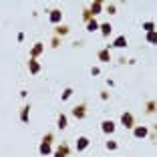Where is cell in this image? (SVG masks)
Wrapping results in <instances>:
<instances>
[{
  "instance_id": "8fae6325",
  "label": "cell",
  "mask_w": 157,
  "mask_h": 157,
  "mask_svg": "<svg viewBox=\"0 0 157 157\" xmlns=\"http://www.w3.org/2000/svg\"><path fill=\"white\" fill-rule=\"evenodd\" d=\"M67 155H69V147L63 143V145H60V147L55 151V157H67Z\"/></svg>"
},
{
  "instance_id": "4fadbf2b",
  "label": "cell",
  "mask_w": 157,
  "mask_h": 157,
  "mask_svg": "<svg viewBox=\"0 0 157 157\" xmlns=\"http://www.w3.org/2000/svg\"><path fill=\"white\" fill-rule=\"evenodd\" d=\"M89 10H91V14H93V16H95V14H101V10H103V4H101V2H93V4H91V8H89Z\"/></svg>"
},
{
  "instance_id": "44dd1931",
  "label": "cell",
  "mask_w": 157,
  "mask_h": 157,
  "mask_svg": "<svg viewBox=\"0 0 157 157\" xmlns=\"http://www.w3.org/2000/svg\"><path fill=\"white\" fill-rule=\"evenodd\" d=\"M105 147L109 149V151H115V149H117V141H107Z\"/></svg>"
},
{
  "instance_id": "d4e9b609",
  "label": "cell",
  "mask_w": 157,
  "mask_h": 157,
  "mask_svg": "<svg viewBox=\"0 0 157 157\" xmlns=\"http://www.w3.org/2000/svg\"><path fill=\"white\" fill-rule=\"evenodd\" d=\"M42 141H46V143H51V141H52V135H51V133H48V135H46V137H44V139H42Z\"/></svg>"
},
{
  "instance_id": "277c9868",
  "label": "cell",
  "mask_w": 157,
  "mask_h": 157,
  "mask_svg": "<svg viewBox=\"0 0 157 157\" xmlns=\"http://www.w3.org/2000/svg\"><path fill=\"white\" fill-rule=\"evenodd\" d=\"M42 51H44V44L42 42H34L33 51H30V59H36L38 55H42Z\"/></svg>"
},
{
  "instance_id": "7c38bea8",
  "label": "cell",
  "mask_w": 157,
  "mask_h": 157,
  "mask_svg": "<svg viewBox=\"0 0 157 157\" xmlns=\"http://www.w3.org/2000/svg\"><path fill=\"white\" fill-rule=\"evenodd\" d=\"M97 28H101V24H99V22H97L95 18H91V20L87 22V30H89V33H95Z\"/></svg>"
},
{
  "instance_id": "52a82bcc",
  "label": "cell",
  "mask_w": 157,
  "mask_h": 157,
  "mask_svg": "<svg viewBox=\"0 0 157 157\" xmlns=\"http://www.w3.org/2000/svg\"><path fill=\"white\" fill-rule=\"evenodd\" d=\"M73 115L77 117V119H85V115H87V111H85V105H77L73 109Z\"/></svg>"
},
{
  "instance_id": "8992f818",
  "label": "cell",
  "mask_w": 157,
  "mask_h": 157,
  "mask_svg": "<svg viewBox=\"0 0 157 157\" xmlns=\"http://www.w3.org/2000/svg\"><path fill=\"white\" fill-rule=\"evenodd\" d=\"M89 143H91L89 137H78L77 139V151H85V149L89 147Z\"/></svg>"
},
{
  "instance_id": "2e32d148",
  "label": "cell",
  "mask_w": 157,
  "mask_h": 157,
  "mask_svg": "<svg viewBox=\"0 0 157 157\" xmlns=\"http://www.w3.org/2000/svg\"><path fill=\"white\" fill-rule=\"evenodd\" d=\"M113 46H117V48H123V46H127V38H125V36H117L115 42H113Z\"/></svg>"
},
{
  "instance_id": "484cf974",
  "label": "cell",
  "mask_w": 157,
  "mask_h": 157,
  "mask_svg": "<svg viewBox=\"0 0 157 157\" xmlns=\"http://www.w3.org/2000/svg\"><path fill=\"white\" fill-rule=\"evenodd\" d=\"M91 75H99V67H93V69H91Z\"/></svg>"
},
{
  "instance_id": "3957f363",
  "label": "cell",
  "mask_w": 157,
  "mask_h": 157,
  "mask_svg": "<svg viewBox=\"0 0 157 157\" xmlns=\"http://www.w3.org/2000/svg\"><path fill=\"white\" fill-rule=\"evenodd\" d=\"M101 129H103V133L111 135V133H115V123H113L111 119H107V121H103V123H101Z\"/></svg>"
},
{
  "instance_id": "6da1fadb",
  "label": "cell",
  "mask_w": 157,
  "mask_h": 157,
  "mask_svg": "<svg viewBox=\"0 0 157 157\" xmlns=\"http://www.w3.org/2000/svg\"><path fill=\"white\" fill-rule=\"evenodd\" d=\"M121 125H123L125 129H133V127H135L133 115H131V113H123V115H121Z\"/></svg>"
},
{
  "instance_id": "cb8c5ba5",
  "label": "cell",
  "mask_w": 157,
  "mask_h": 157,
  "mask_svg": "<svg viewBox=\"0 0 157 157\" xmlns=\"http://www.w3.org/2000/svg\"><path fill=\"white\" fill-rule=\"evenodd\" d=\"M107 12H109V14H115V12H117V10H115V6H113V4H111V6H109V8H107Z\"/></svg>"
},
{
  "instance_id": "30bf717a",
  "label": "cell",
  "mask_w": 157,
  "mask_h": 157,
  "mask_svg": "<svg viewBox=\"0 0 157 157\" xmlns=\"http://www.w3.org/2000/svg\"><path fill=\"white\" fill-rule=\"evenodd\" d=\"M38 151H40V155H51V143H46V141H42L40 147H38Z\"/></svg>"
},
{
  "instance_id": "7402d4cb",
  "label": "cell",
  "mask_w": 157,
  "mask_h": 157,
  "mask_svg": "<svg viewBox=\"0 0 157 157\" xmlns=\"http://www.w3.org/2000/svg\"><path fill=\"white\" fill-rule=\"evenodd\" d=\"M155 107H157L155 101H149L147 103V113H153V111H155Z\"/></svg>"
},
{
  "instance_id": "5b68a950",
  "label": "cell",
  "mask_w": 157,
  "mask_h": 157,
  "mask_svg": "<svg viewBox=\"0 0 157 157\" xmlns=\"http://www.w3.org/2000/svg\"><path fill=\"white\" fill-rule=\"evenodd\" d=\"M48 18H51V22H52V24H59L60 20H63V12H60V10H51Z\"/></svg>"
},
{
  "instance_id": "9c48e42d",
  "label": "cell",
  "mask_w": 157,
  "mask_h": 157,
  "mask_svg": "<svg viewBox=\"0 0 157 157\" xmlns=\"http://www.w3.org/2000/svg\"><path fill=\"white\" fill-rule=\"evenodd\" d=\"M28 71H30L33 75H36L38 71H40V65H38V63H36L34 59H30V60H28Z\"/></svg>"
},
{
  "instance_id": "9a60e30c",
  "label": "cell",
  "mask_w": 157,
  "mask_h": 157,
  "mask_svg": "<svg viewBox=\"0 0 157 157\" xmlns=\"http://www.w3.org/2000/svg\"><path fill=\"white\" fill-rule=\"evenodd\" d=\"M28 113H30V107H22V111H20V121L22 123H28Z\"/></svg>"
},
{
  "instance_id": "ffe728a7",
  "label": "cell",
  "mask_w": 157,
  "mask_h": 157,
  "mask_svg": "<svg viewBox=\"0 0 157 157\" xmlns=\"http://www.w3.org/2000/svg\"><path fill=\"white\" fill-rule=\"evenodd\" d=\"M71 95H73V89H65V91H63V95H60V101H67Z\"/></svg>"
},
{
  "instance_id": "603a6c76",
  "label": "cell",
  "mask_w": 157,
  "mask_h": 157,
  "mask_svg": "<svg viewBox=\"0 0 157 157\" xmlns=\"http://www.w3.org/2000/svg\"><path fill=\"white\" fill-rule=\"evenodd\" d=\"M56 33H59V34H67V33H69V28H67V26H59V28H56Z\"/></svg>"
},
{
  "instance_id": "e0dca14e",
  "label": "cell",
  "mask_w": 157,
  "mask_h": 157,
  "mask_svg": "<svg viewBox=\"0 0 157 157\" xmlns=\"http://www.w3.org/2000/svg\"><path fill=\"white\" fill-rule=\"evenodd\" d=\"M56 123H59V129H67V117L60 113L59 115V119H56Z\"/></svg>"
},
{
  "instance_id": "5bb4252c",
  "label": "cell",
  "mask_w": 157,
  "mask_h": 157,
  "mask_svg": "<svg viewBox=\"0 0 157 157\" xmlns=\"http://www.w3.org/2000/svg\"><path fill=\"white\" fill-rule=\"evenodd\" d=\"M111 30H113V26L109 22H103L101 24V34H103V36H109V34H111Z\"/></svg>"
},
{
  "instance_id": "ac0fdd59",
  "label": "cell",
  "mask_w": 157,
  "mask_h": 157,
  "mask_svg": "<svg viewBox=\"0 0 157 157\" xmlns=\"http://www.w3.org/2000/svg\"><path fill=\"white\" fill-rule=\"evenodd\" d=\"M147 42H149V44H157V30L147 33Z\"/></svg>"
},
{
  "instance_id": "d6986e66",
  "label": "cell",
  "mask_w": 157,
  "mask_h": 157,
  "mask_svg": "<svg viewBox=\"0 0 157 157\" xmlns=\"http://www.w3.org/2000/svg\"><path fill=\"white\" fill-rule=\"evenodd\" d=\"M143 30L145 33H153V30H155V22H151V20L143 22Z\"/></svg>"
},
{
  "instance_id": "7a4b0ae2",
  "label": "cell",
  "mask_w": 157,
  "mask_h": 157,
  "mask_svg": "<svg viewBox=\"0 0 157 157\" xmlns=\"http://www.w3.org/2000/svg\"><path fill=\"white\" fill-rule=\"evenodd\" d=\"M133 135L137 139H145L149 135V129L145 127V125H137V127H133Z\"/></svg>"
},
{
  "instance_id": "ba28073f",
  "label": "cell",
  "mask_w": 157,
  "mask_h": 157,
  "mask_svg": "<svg viewBox=\"0 0 157 157\" xmlns=\"http://www.w3.org/2000/svg\"><path fill=\"white\" fill-rule=\"evenodd\" d=\"M99 60H101V63H109V60H111V52H109V48L99 51Z\"/></svg>"
}]
</instances>
